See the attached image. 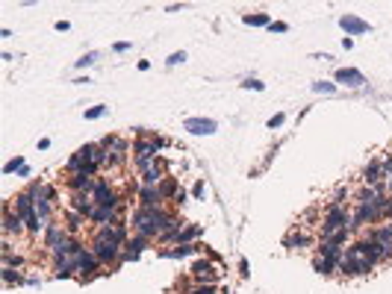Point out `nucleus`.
Returning a JSON list of instances; mask_svg holds the SVG:
<instances>
[{
  "instance_id": "36",
  "label": "nucleus",
  "mask_w": 392,
  "mask_h": 294,
  "mask_svg": "<svg viewBox=\"0 0 392 294\" xmlns=\"http://www.w3.org/2000/svg\"><path fill=\"white\" fill-rule=\"evenodd\" d=\"M192 194H195V197H203V183H195V186H192Z\"/></svg>"
},
{
  "instance_id": "8",
  "label": "nucleus",
  "mask_w": 392,
  "mask_h": 294,
  "mask_svg": "<svg viewBox=\"0 0 392 294\" xmlns=\"http://www.w3.org/2000/svg\"><path fill=\"white\" fill-rule=\"evenodd\" d=\"M186 129H189L192 135H213L215 129H218V124H215L213 118H189Z\"/></svg>"
},
{
  "instance_id": "13",
  "label": "nucleus",
  "mask_w": 392,
  "mask_h": 294,
  "mask_svg": "<svg viewBox=\"0 0 392 294\" xmlns=\"http://www.w3.org/2000/svg\"><path fill=\"white\" fill-rule=\"evenodd\" d=\"M21 223H24V218H21L18 212L12 215L9 206L3 209V233H15V235H18V233H21Z\"/></svg>"
},
{
  "instance_id": "31",
  "label": "nucleus",
  "mask_w": 392,
  "mask_h": 294,
  "mask_svg": "<svg viewBox=\"0 0 392 294\" xmlns=\"http://www.w3.org/2000/svg\"><path fill=\"white\" fill-rule=\"evenodd\" d=\"M333 82H313V92H333Z\"/></svg>"
},
{
  "instance_id": "24",
  "label": "nucleus",
  "mask_w": 392,
  "mask_h": 294,
  "mask_svg": "<svg viewBox=\"0 0 392 294\" xmlns=\"http://www.w3.org/2000/svg\"><path fill=\"white\" fill-rule=\"evenodd\" d=\"M195 235H201V227H186L183 233H177V241H183V244H186V241H189V238H195Z\"/></svg>"
},
{
  "instance_id": "12",
  "label": "nucleus",
  "mask_w": 392,
  "mask_h": 294,
  "mask_svg": "<svg viewBox=\"0 0 392 294\" xmlns=\"http://www.w3.org/2000/svg\"><path fill=\"white\" fill-rule=\"evenodd\" d=\"M336 82H345V85H363L366 77H363L357 68H339L336 71Z\"/></svg>"
},
{
  "instance_id": "3",
  "label": "nucleus",
  "mask_w": 392,
  "mask_h": 294,
  "mask_svg": "<svg viewBox=\"0 0 392 294\" xmlns=\"http://www.w3.org/2000/svg\"><path fill=\"white\" fill-rule=\"evenodd\" d=\"M348 221H351V218H348V209H345L342 203H331V209H327V218H324V223H321V235L327 238L331 233L342 230Z\"/></svg>"
},
{
  "instance_id": "9",
  "label": "nucleus",
  "mask_w": 392,
  "mask_h": 294,
  "mask_svg": "<svg viewBox=\"0 0 392 294\" xmlns=\"http://www.w3.org/2000/svg\"><path fill=\"white\" fill-rule=\"evenodd\" d=\"M372 221H380L378 203H360V209L354 215V227H363V223H372Z\"/></svg>"
},
{
  "instance_id": "23",
  "label": "nucleus",
  "mask_w": 392,
  "mask_h": 294,
  "mask_svg": "<svg viewBox=\"0 0 392 294\" xmlns=\"http://www.w3.org/2000/svg\"><path fill=\"white\" fill-rule=\"evenodd\" d=\"M242 21L251 24V27H269V15H245Z\"/></svg>"
},
{
  "instance_id": "6",
  "label": "nucleus",
  "mask_w": 392,
  "mask_h": 294,
  "mask_svg": "<svg viewBox=\"0 0 392 294\" xmlns=\"http://www.w3.org/2000/svg\"><path fill=\"white\" fill-rule=\"evenodd\" d=\"M92 253L97 256V262H104V265H109V262H115V259H121L118 253V244H112V241H104V238H97L95 247H92Z\"/></svg>"
},
{
  "instance_id": "15",
  "label": "nucleus",
  "mask_w": 392,
  "mask_h": 294,
  "mask_svg": "<svg viewBox=\"0 0 392 294\" xmlns=\"http://www.w3.org/2000/svg\"><path fill=\"white\" fill-rule=\"evenodd\" d=\"M319 250H321V259H331L333 265H339V262H342V250H339L336 244H331V241H324Z\"/></svg>"
},
{
  "instance_id": "34",
  "label": "nucleus",
  "mask_w": 392,
  "mask_h": 294,
  "mask_svg": "<svg viewBox=\"0 0 392 294\" xmlns=\"http://www.w3.org/2000/svg\"><path fill=\"white\" fill-rule=\"evenodd\" d=\"M3 280H6V282H21V277L12 274V268H3Z\"/></svg>"
},
{
  "instance_id": "25",
  "label": "nucleus",
  "mask_w": 392,
  "mask_h": 294,
  "mask_svg": "<svg viewBox=\"0 0 392 294\" xmlns=\"http://www.w3.org/2000/svg\"><path fill=\"white\" fill-rule=\"evenodd\" d=\"M345 238H348V227H342V230H336V233L327 235V241H331V244H336V247L342 244Z\"/></svg>"
},
{
  "instance_id": "21",
  "label": "nucleus",
  "mask_w": 392,
  "mask_h": 294,
  "mask_svg": "<svg viewBox=\"0 0 392 294\" xmlns=\"http://www.w3.org/2000/svg\"><path fill=\"white\" fill-rule=\"evenodd\" d=\"M198 247H192V244H180V247H174V250H166L162 256L166 259H180V256H189V253H195Z\"/></svg>"
},
{
  "instance_id": "11",
  "label": "nucleus",
  "mask_w": 392,
  "mask_h": 294,
  "mask_svg": "<svg viewBox=\"0 0 392 294\" xmlns=\"http://www.w3.org/2000/svg\"><path fill=\"white\" fill-rule=\"evenodd\" d=\"M124 235H127V227H124V223H115V227H100L97 238L112 241V244H121V241H124Z\"/></svg>"
},
{
  "instance_id": "41",
  "label": "nucleus",
  "mask_w": 392,
  "mask_h": 294,
  "mask_svg": "<svg viewBox=\"0 0 392 294\" xmlns=\"http://www.w3.org/2000/svg\"><path fill=\"white\" fill-rule=\"evenodd\" d=\"M386 233H389V238H392V223H389V227H386Z\"/></svg>"
},
{
  "instance_id": "7",
  "label": "nucleus",
  "mask_w": 392,
  "mask_h": 294,
  "mask_svg": "<svg viewBox=\"0 0 392 294\" xmlns=\"http://www.w3.org/2000/svg\"><path fill=\"white\" fill-rule=\"evenodd\" d=\"M192 277H195V280H201V282H210V285H213V282L218 280L221 274H218V270L213 268V262H207V259H198V262L192 265Z\"/></svg>"
},
{
  "instance_id": "22",
  "label": "nucleus",
  "mask_w": 392,
  "mask_h": 294,
  "mask_svg": "<svg viewBox=\"0 0 392 294\" xmlns=\"http://www.w3.org/2000/svg\"><path fill=\"white\" fill-rule=\"evenodd\" d=\"M83 221H86L83 212H71V215H68V233H77V230L83 227Z\"/></svg>"
},
{
  "instance_id": "30",
  "label": "nucleus",
  "mask_w": 392,
  "mask_h": 294,
  "mask_svg": "<svg viewBox=\"0 0 392 294\" xmlns=\"http://www.w3.org/2000/svg\"><path fill=\"white\" fill-rule=\"evenodd\" d=\"M242 85H245V88H254V92H262V88H265V82H260V80H245Z\"/></svg>"
},
{
  "instance_id": "32",
  "label": "nucleus",
  "mask_w": 392,
  "mask_h": 294,
  "mask_svg": "<svg viewBox=\"0 0 392 294\" xmlns=\"http://www.w3.org/2000/svg\"><path fill=\"white\" fill-rule=\"evenodd\" d=\"M180 62H186V53H183V50H180V53H171V56H168V65H180Z\"/></svg>"
},
{
  "instance_id": "26",
  "label": "nucleus",
  "mask_w": 392,
  "mask_h": 294,
  "mask_svg": "<svg viewBox=\"0 0 392 294\" xmlns=\"http://www.w3.org/2000/svg\"><path fill=\"white\" fill-rule=\"evenodd\" d=\"M316 270H319V274H333V262L331 259H319V262H316Z\"/></svg>"
},
{
  "instance_id": "14",
  "label": "nucleus",
  "mask_w": 392,
  "mask_h": 294,
  "mask_svg": "<svg viewBox=\"0 0 392 294\" xmlns=\"http://www.w3.org/2000/svg\"><path fill=\"white\" fill-rule=\"evenodd\" d=\"M97 265H100V262H97L95 253H80V256H77V270H83L86 280H92V270H95Z\"/></svg>"
},
{
  "instance_id": "20",
  "label": "nucleus",
  "mask_w": 392,
  "mask_h": 294,
  "mask_svg": "<svg viewBox=\"0 0 392 294\" xmlns=\"http://www.w3.org/2000/svg\"><path fill=\"white\" fill-rule=\"evenodd\" d=\"M380 176H383V168H380V165L375 162V165H368V168H366L363 179H366L368 186H378V183H380Z\"/></svg>"
},
{
  "instance_id": "38",
  "label": "nucleus",
  "mask_w": 392,
  "mask_h": 294,
  "mask_svg": "<svg viewBox=\"0 0 392 294\" xmlns=\"http://www.w3.org/2000/svg\"><path fill=\"white\" fill-rule=\"evenodd\" d=\"M115 50H118V53H124V50H130V41H118V44H115Z\"/></svg>"
},
{
  "instance_id": "2",
  "label": "nucleus",
  "mask_w": 392,
  "mask_h": 294,
  "mask_svg": "<svg viewBox=\"0 0 392 294\" xmlns=\"http://www.w3.org/2000/svg\"><path fill=\"white\" fill-rule=\"evenodd\" d=\"M15 206H18V215L24 218V223L33 230V233H38V230H45V223L38 221L36 215V197L30 194V191H24V194H18L15 197Z\"/></svg>"
},
{
  "instance_id": "35",
  "label": "nucleus",
  "mask_w": 392,
  "mask_h": 294,
  "mask_svg": "<svg viewBox=\"0 0 392 294\" xmlns=\"http://www.w3.org/2000/svg\"><path fill=\"white\" fill-rule=\"evenodd\" d=\"M283 121H286V118H283V115H274V118H272V121H269V127H272V129H274V127H280V124H283Z\"/></svg>"
},
{
  "instance_id": "1",
  "label": "nucleus",
  "mask_w": 392,
  "mask_h": 294,
  "mask_svg": "<svg viewBox=\"0 0 392 294\" xmlns=\"http://www.w3.org/2000/svg\"><path fill=\"white\" fill-rule=\"evenodd\" d=\"M168 223H171V215H166V212L159 209H139L136 215H133V230L142 235V238H151V235L162 233Z\"/></svg>"
},
{
  "instance_id": "27",
  "label": "nucleus",
  "mask_w": 392,
  "mask_h": 294,
  "mask_svg": "<svg viewBox=\"0 0 392 294\" xmlns=\"http://www.w3.org/2000/svg\"><path fill=\"white\" fill-rule=\"evenodd\" d=\"M21 168H24V159H21V156H15L12 162H6L3 171H6V174H12V171H21Z\"/></svg>"
},
{
  "instance_id": "10",
  "label": "nucleus",
  "mask_w": 392,
  "mask_h": 294,
  "mask_svg": "<svg viewBox=\"0 0 392 294\" xmlns=\"http://www.w3.org/2000/svg\"><path fill=\"white\" fill-rule=\"evenodd\" d=\"M339 27H342L348 35H363V33L372 30L366 21H360V18H354V15H342V18H339Z\"/></svg>"
},
{
  "instance_id": "17",
  "label": "nucleus",
  "mask_w": 392,
  "mask_h": 294,
  "mask_svg": "<svg viewBox=\"0 0 392 294\" xmlns=\"http://www.w3.org/2000/svg\"><path fill=\"white\" fill-rule=\"evenodd\" d=\"M159 194H162V197H171V194H174V197H177V183H174V179H171V176H162V179H159Z\"/></svg>"
},
{
  "instance_id": "18",
  "label": "nucleus",
  "mask_w": 392,
  "mask_h": 294,
  "mask_svg": "<svg viewBox=\"0 0 392 294\" xmlns=\"http://www.w3.org/2000/svg\"><path fill=\"white\" fill-rule=\"evenodd\" d=\"M71 188H74V191H95V186H92V179H89V174H74V179H71Z\"/></svg>"
},
{
  "instance_id": "4",
  "label": "nucleus",
  "mask_w": 392,
  "mask_h": 294,
  "mask_svg": "<svg viewBox=\"0 0 392 294\" xmlns=\"http://www.w3.org/2000/svg\"><path fill=\"white\" fill-rule=\"evenodd\" d=\"M339 268H342L345 274H368V270H372V259H366L363 253L348 250L342 256V262H339Z\"/></svg>"
},
{
  "instance_id": "39",
  "label": "nucleus",
  "mask_w": 392,
  "mask_h": 294,
  "mask_svg": "<svg viewBox=\"0 0 392 294\" xmlns=\"http://www.w3.org/2000/svg\"><path fill=\"white\" fill-rule=\"evenodd\" d=\"M380 168H383V174H392V156H389V159H386L383 165H380Z\"/></svg>"
},
{
  "instance_id": "37",
  "label": "nucleus",
  "mask_w": 392,
  "mask_h": 294,
  "mask_svg": "<svg viewBox=\"0 0 392 294\" xmlns=\"http://www.w3.org/2000/svg\"><path fill=\"white\" fill-rule=\"evenodd\" d=\"M269 30H274V33H286L289 27H286V24H269Z\"/></svg>"
},
{
  "instance_id": "29",
  "label": "nucleus",
  "mask_w": 392,
  "mask_h": 294,
  "mask_svg": "<svg viewBox=\"0 0 392 294\" xmlns=\"http://www.w3.org/2000/svg\"><path fill=\"white\" fill-rule=\"evenodd\" d=\"M104 112H107V106H95V109H89V112H86V121H95V118H100Z\"/></svg>"
},
{
  "instance_id": "42",
  "label": "nucleus",
  "mask_w": 392,
  "mask_h": 294,
  "mask_svg": "<svg viewBox=\"0 0 392 294\" xmlns=\"http://www.w3.org/2000/svg\"><path fill=\"white\" fill-rule=\"evenodd\" d=\"M389 191H392V183H389Z\"/></svg>"
},
{
  "instance_id": "19",
  "label": "nucleus",
  "mask_w": 392,
  "mask_h": 294,
  "mask_svg": "<svg viewBox=\"0 0 392 294\" xmlns=\"http://www.w3.org/2000/svg\"><path fill=\"white\" fill-rule=\"evenodd\" d=\"M115 218V209H109V206H95V212H92V221L95 223H107Z\"/></svg>"
},
{
  "instance_id": "16",
  "label": "nucleus",
  "mask_w": 392,
  "mask_h": 294,
  "mask_svg": "<svg viewBox=\"0 0 392 294\" xmlns=\"http://www.w3.org/2000/svg\"><path fill=\"white\" fill-rule=\"evenodd\" d=\"M65 230H62V227H56V223H50L48 227V247H53V250H56V247H59V241L62 238H65Z\"/></svg>"
},
{
  "instance_id": "28",
  "label": "nucleus",
  "mask_w": 392,
  "mask_h": 294,
  "mask_svg": "<svg viewBox=\"0 0 392 294\" xmlns=\"http://www.w3.org/2000/svg\"><path fill=\"white\" fill-rule=\"evenodd\" d=\"M189 294H215V288L210 285V282H203V285H195V288H189Z\"/></svg>"
},
{
  "instance_id": "33",
  "label": "nucleus",
  "mask_w": 392,
  "mask_h": 294,
  "mask_svg": "<svg viewBox=\"0 0 392 294\" xmlns=\"http://www.w3.org/2000/svg\"><path fill=\"white\" fill-rule=\"evenodd\" d=\"M92 62H97V56H95V53H89V56L77 59V68H86V65H92Z\"/></svg>"
},
{
  "instance_id": "5",
  "label": "nucleus",
  "mask_w": 392,
  "mask_h": 294,
  "mask_svg": "<svg viewBox=\"0 0 392 294\" xmlns=\"http://www.w3.org/2000/svg\"><path fill=\"white\" fill-rule=\"evenodd\" d=\"M92 194H95V203H97V206H109V209H118V203H121V200L115 197V191L109 188L107 179H97V183H95V191H92Z\"/></svg>"
},
{
  "instance_id": "40",
  "label": "nucleus",
  "mask_w": 392,
  "mask_h": 294,
  "mask_svg": "<svg viewBox=\"0 0 392 294\" xmlns=\"http://www.w3.org/2000/svg\"><path fill=\"white\" fill-rule=\"evenodd\" d=\"M56 30H62V33H65V30H71V24H68V21H56Z\"/></svg>"
}]
</instances>
